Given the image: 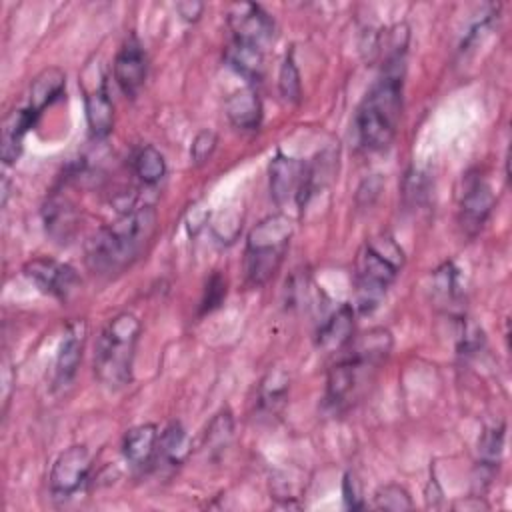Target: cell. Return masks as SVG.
<instances>
[{
	"label": "cell",
	"mask_w": 512,
	"mask_h": 512,
	"mask_svg": "<svg viewBox=\"0 0 512 512\" xmlns=\"http://www.w3.org/2000/svg\"><path fill=\"white\" fill-rule=\"evenodd\" d=\"M354 330V308L350 304L338 306L318 328L316 344L326 352H340L350 340Z\"/></svg>",
	"instance_id": "5bb4252c"
},
{
	"label": "cell",
	"mask_w": 512,
	"mask_h": 512,
	"mask_svg": "<svg viewBox=\"0 0 512 512\" xmlns=\"http://www.w3.org/2000/svg\"><path fill=\"white\" fill-rule=\"evenodd\" d=\"M494 208V194L488 182L480 176L468 174L464 192L460 196V224L466 234L474 236L486 222Z\"/></svg>",
	"instance_id": "30bf717a"
},
{
	"label": "cell",
	"mask_w": 512,
	"mask_h": 512,
	"mask_svg": "<svg viewBox=\"0 0 512 512\" xmlns=\"http://www.w3.org/2000/svg\"><path fill=\"white\" fill-rule=\"evenodd\" d=\"M342 494H344V502H346V506H348V508L358 510V508H362V506H364V502H362V492H360V484H358L356 476H354V474H350V472L344 476V482H342Z\"/></svg>",
	"instance_id": "f546056e"
},
{
	"label": "cell",
	"mask_w": 512,
	"mask_h": 512,
	"mask_svg": "<svg viewBox=\"0 0 512 512\" xmlns=\"http://www.w3.org/2000/svg\"><path fill=\"white\" fill-rule=\"evenodd\" d=\"M504 446V428H490L482 434L478 452H480V466L494 468Z\"/></svg>",
	"instance_id": "4316f807"
},
{
	"label": "cell",
	"mask_w": 512,
	"mask_h": 512,
	"mask_svg": "<svg viewBox=\"0 0 512 512\" xmlns=\"http://www.w3.org/2000/svg\"><path fill=\"white\" fill-rule=\"evenodd\" d=\"M286 390H288V378L284 372L276 370L270 372L260 386V408L274 414L286 400Z\"/></svg>",
	"instance_id": "cb8c5ba5"
},
{
	"label": "cell",
	"mask_w": 512,
	"mask_h": 512,
	"mask_svg": "<svg viewBox=\"0 0 512 512\" xmlns=\"http://www.w3.org/2000/svg\"><path fill=\"white\" fill-rule=\"evenodd\" d=\"M146 74H148L146 52L138 42V38L130 36L114 58V80L126 96L134 98L142 88Z\"/></svg>",
	"instance_id": "8fae6325"
},
{
	"label": "cell",
	"mask_w": 512,
	"mask_h": 512,
	"mask_svg": "<svg viewBox=\"0 0 512 512\" xmlns=\"http://www.w3.org/2000/svg\"><path fill=\"white\" fill-rule=\"evenodd\" d=\"M84 342H86V322L84 320L70 322L56 354V364H54L56 386H66L76 376V370L82 360Z\"/></svg>",
	"instance_id": "7c38bea8"
},
{
	"label": "cell",
	"mask_w": 512,
	"mask_h": 512,
	"mask_svg": "<svg viewBox=\"0 0 512 512\" xmlns=\"http://www.w3.org/2000/svg\"><path fill=\"white\" fill-rule=\"evenodd\" d=\"M64 86H66V74L60 68L42 70L30 84L26 106L36 114H42V110L62 94Z\"/></svg>",
	"instance_id": "ffe728a7"
},
{
	"label": "cell",
	"mask_w": 512,
	"mask_h": 512,
	"mask_svg": "<svg viewBox=\"0 0 512 512\" xmlns=\"http://www.w3.org/2000/svg\"><path fill=\"white\" fill-rule=\"evenodd\" d=\"M38 116L40 114H36L28 106L14 110L10 116H6L4 128H2V146H0L4 164H12L14 160H18V156L22 152L24 134L36 124Z\"/></svg>",
	"instance_id": "e0dca14e"
},
{
	"label": "cell",
	"mask_w": 512,
	"mask_h": 512,
	"mask_svg": "<svg viewBox=\"0 0 512 512\" xmlns=\"http://www.w3.org/2000/svg\"><path fill=\"white\" fill-rule=\"evenodd\" d=\"M412 498L410 494L398 486V484H386L380 486L374 494V508L378 510H390V512H402V510H410Z\"/></svg>",
	"instance_id": "484cf974"
},
{
	"label": "cell",
	"mask_w": 512,
	"mask_h": 512,
	"mask_svg": "<svg viewBox=\"0 0 512 512\" xmlns=\"http://www.w3.org/2000/svg\"><path fill=\"white\" fill-rule=\"evenodd\" d=\"M156 424H140L130 428L122 438V454L134 468H144L154 462L158 446Z\"/></svg>",
	"instance_id": "2e32d148"
},
{
	"label": "cell",
	"mask_w": 512,
	"mask_h": 512,
	"mask_svg": "<svg viewBox=\"0 0 512 512\" xmlns=\"http://www.w3.org/2000/svg\"><path fill=\"white\" fill-rule=\"evenodd\" d=\"M292 232L294 226L286 214H270L250 230L244 252V270L250 286H262L278 272Z\"/></svg>",
	"instance_id": "5b68a950"
},
{
	"label": "cell",
	"mask_w": 512,
	"mask_h": 512,
	"mask_svg": "<svg viewBox=\"0 0 512 512\" xmlns=\"http://www.w3.org/2000/svg\"><path fill=\"white\" fill-rule=\"evenodd\" d=\"M224 110L228 120L240 130H256L260 126L262 104L252 88H240L232 92L224 102Z\"/></svg>",
	"instance_id": "ac0fdd59"
},
{
	"label": "cell",
	"mask_w": 512,
	"mask_h": 512,
	"mask_svg": "<svg viewBox=\"0 0 512 512\" xmlns=\"http://www.w3.org/2000/svg\"><path fill=\"white\" fill-rule=\"evenodd\" d=\"M190 454V438L180 422H172L160 436L154 462L162 468H178Z\"/></svg>",
	"instance_id": "d6986e66"
},
{
	"label": "cell",
	"mask_w": 512,
	"mask_h": 512,
	"mask_svg": "<svg viewBox=\"0 0 512 512\" xmlns=\"http://www.w3.org/2000/svg\"><path fill=\"white\" fill-rule=\"evenodd\" d=\"M90 452L84 444H74L58 454L50 470V492L54 498L74 496L88 480Z\"/></svg>",
	"instance_id": "52a82bcc"
},
{
	"label": "cell",
	"mask_w": 512,
	"mask_h": 512,
	"mask_svg": "<svg viewBox=\"0 0 512 512\" xmlns=\"http://www.w3.org/2000/svg\"><path fill=\"white\" fill-rule=\"evenodd\" d=\"M402 264L404 254L394 238L376 236L364 242L354 268V306L360 314H370L380 306Z\"/></svg>",
	"instance_id": "3957f363"
},
{
	"label": "cell",
	"mask_w": 512,
	"mask_h": 512,
	"mask_svg": "<svg viewBox=\"0 0 512 512\" xmlns=\"http://www.w3.org/2000/svg\"><path fill=\"white\" fill-rule=\"evenodd\" d=\"M226 60L246 80H250V82H258L260 80L262 70H264L262 48H256V46L232 40L230 48L226 50Z\"/></svg>",
	"instance_id": "44dd1931"
},
{
	"label": "cell",
	"mask_w": 512,
	"mask_h": 512,
	"mask_svg": "<svg viewBox=\"0 0 512 512\" xmlns=\"http://www.w3.org/2000/svg\"><path fill=\"white\" fill-rule=\"evenodd\" d=\"M132 168L144 184H156L166 174V160L154 146H142L132 160Z\"/></svg>",
	"instance_id": "603a6c76"
},
{
	"label": "cell",
	"mask_w": 512,
	"mask_h": 512,
	"mask_svg": "<svg viewBox=\"0 0 512 512\" xmlns=\"http://www.w3.org/2000/svg\"><path fill=\"white\" fill-rule=\"evenodd\" d=\"M218 144V136L214 130H200L190 146V158L194 164H204L216 150Z\"/></svg>",
	"instance_id": "83f0119b"
},
{
	"label": "cell",
	"mask_w": 512,
	"mask_h": 512,
	"mask_svg": "<svg viewBox=\"0 0 512 512\" xmlns=\"http://www.w3.org/2000/svg\"><path fill=\"white\" fill-rule=\"evenodd\" d=\"M306 170V162L284 154H276L270 160V196L278 206L288 202H294L298 208L306 206Z\"/></svg>",
	"instance_id": "8992f818"
},
{
	"label": "cell",
	"mask_w": 512,
	"mask_h": 512,
	"mask_svg": "<svg viewBox=\"0 0 512 512\" xmlns=\"http://www.w3.org/2000/svg\"><path fill=\"white\" fill-rule=\"evenodd\" d=\"M406 56L382 62V74L366 92L356 112V134L368 150H384L392 144L402 112V82Z\"/></svg>",
	"instance_id": "7a4b0ae2"
},
{
	"label": "cell",
	"mask_w": 512,
	"mask_h": 512,
	"mask_svg": "<svg viewBox=\"0 0 512 512\" xmlns=\"http://www.w3.org/2000/svg\"><path fill=\"white\" fill-rule=\"evenodd\" d=\"M84 108H86V122L92 136L96 138L108 136L114 126V104L110 100L104 78H100L92 90H86Z\"/></svg>",
	"instance_id": "9a60e30c"
},
{
	"label": "cell",
	"mask_w": 512,
	"mask_h": 512,
	"mask_svg": "<svg viewBox=\"0 0 512 512\" xmlns=\"http://www.w3.org/2000/svg\"><path fill=\"white\" fill-rule=\"evenodd\" d=\"M24 274L30 282H34L40 292L50 294L60 302L70 300L80 288V278L76 270L70 264L52 258H34L26 262Z\"/></svg>",
	"instance_id": "ba28073f"
},
{
	"label": "cell",
	"mask_w": 512,
	"mask_h": 512,
	"mask_svg": "<svg viewBox=\"0 0 512 512\" xmlns=\"http://www.w3.org/2000/svg\"><path fill=\"white\" fill-rule=\"evenodd\" d=\"M156 232V210L140 206L100 228L86 242V264L94 274L112 276L132 266Z\"/></svg>",
	"instance_id": "6da1fadb"
},
{
	"label": "cell",
	"mask_w": 512,
	"mask_h": 512,
	"mask_svg": "<svg viewBox=\"0 0 512 512\" xmlns=\"http://www.w3.org/2000/svg\"><path fill=\"white\" fill-rule=\"evenodd\" d=\"M224 296H226V282H224V278H222L218 272H214V274L210 276V280L206 282V288H204L202 306H200L202 314L212 312L214 308H218L220 302L224 300Z\"/></svg>",
	"instance_id": "f1b7e54d"
},
{
	"label": "cell",
	"mask_w": 512,
	"mask_h": 512,
	"mask_svg": "<svg viewBox=\"0 0 512 512\" xmlns=\"http://www.w3.org/2000/svg\"><path fill=\"white\" fill-rule=\"evenodd\" d=\"M232 434H234V420H232V414H230L228 410H222V412H218V414L210 420V424H208V428H206V432H204L202 448H204L208 454L216 456V454H220V452H224V450L228 448V444H230V440H232Z\"/></svg>",
	"instance_id": "7402d4cb"
},
{
	"label": "cell",
	"mask_w": 512,
	"mask_h": 512,
	"mask_svg": "<svg viewBox=\"0 0 512 512\" xmlns=\"http://www.w3.org/2000/svg\"><path fill=\"white\" fill-rule=\"evenodd\" d=\"M138 338L140 320L132 312L116 314L102 328L94 352V374L106 388L118 390L130 384Z\"/></svg>",
	"instance_id": "277c9868"
},
{
	"label": "cell",
	"mask_w": 512,
	"mask_h": 512,
	"mask_svg": "<svg viewBox=\"0 0 512 512\" xmlns=\"http://www.w3.org/2000/svg\"><path fill=\"white\" fill-rule=\"evenodd\" d=\"M176 10L180 14L182 20L186 22H196L202 12H204V4L202 2H196V0H186V2H178L176 4Z\"/></svg>",
	"instance_id": "4dcf8cb0"
},
{
	"label": "cell",
	"mask_w": 512,
	"mask_h": 512,
	"mask_svg": "<svg viewBox=\"0 0 512 512\" xmlns=\"http://www.w3.org/2000/svg\"><path fill=\"white\" fill-rule=\"evenodd\" d=\"M42 218H44V228L46 234L56 242V244H68L78 228V214L72 206L62 196H50L42 208Z\"/></svg>",
	"instance_id": "4fadbf2b"
},
{
	"label": "cell",
	"mask_w": 512,
	"mask_h": 512,
	"mask_svg": "<svg viewBox=\"0 0 512 512\" xmlns=\"http://www.w3.org/2000/svg\"><path fill=\"white\" fill-rule=\"evenodd\" d=\"M226 16L236 42L262 48L274 36V20L258 4H232Z\"/></svg>",
	"instance_id": "9c48e42d"
},
{
	"label": "cell",
	"mask_w": 512,
	"mask_h": 512,
	"mask_svg": "<svg viewBox=\"0 0 512 512\" xmlns=\"http://www.w3.org/2000/svg\"><path fill=\"white\" fill-rule=\"evenodd\" d=\"M278 90L280 96L288 102V104H298L302 98V84H300V72L296 68V62L292 58V54H286L282 66H280V74H278Z\"/></svg>",
	"instance_id": "d4e9b609"
}]
</instances>
